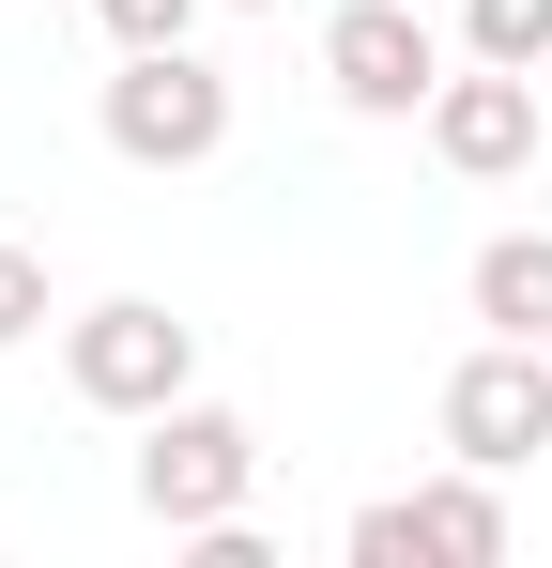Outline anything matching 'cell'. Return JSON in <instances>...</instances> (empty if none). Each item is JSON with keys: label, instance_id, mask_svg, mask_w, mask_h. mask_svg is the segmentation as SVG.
Here are the masks:
<instances>
[{"label": "cell", "instance_id": "obj_11", "mask_svg": "<svg viewBox=\"0 0 552 568\" xmlns=\"http://www.w3.org/2000/svg\"><path fill=\"white\" fill-rule=\"evenodd\" d=\"M0 338H47V262L0 231Z\"/></svg>", "mask_w": 552, "mask_h": 568}, {"label": "cell", "instance_id": "obj_12", "mask_svg": "<svg viewBox=\"0 0 552 568\" xmlns=\"http://www.w3.org/2000/svg\"><path fill=\"white\" fill-rule=\"evenodd\" d=\"M231 16H276V0H231Z\"/></svg>", "mask_w": 552, "mask_h": 568}, {"label": "cell", "instance_id": "obj_9", "mask_svg": "<svg viewBox=\"0 0 552 568\" xmlns=\"http://www.w3.org/2000/svg\"><path fill=\"white\" fill-rule=\"evenodd\" d=\"M460 62H552V0H460Z\"/></svg>", "mask_w": 552, "mask_h": 568}, {"label": "cell", "instance_id": "obj_5", "mask_svg": "<svg viewBox=\"0 0 552 568\" xmlns=\"http://www.w3.org/2000/svg\"><path fill=\"white\" fill-rule=\"evenodd\" d=\"M538 446H552V338H476L446 369V462L522 476Z\"/></svg>", "mask_w": 552, "mask_h": 568}, {"label": "cell", "instance_id": "obj_4", "mask_svg": "<svg viewBox=\"0 0 552 568\" xmlns=\"http://www.w3.org/2000/svg\"><path fill=\"white\" fill-rule=\"evenodd\" d=\"M323 78H338V108L354 123H430V93H446V31H430V0H338L323 16Z\"/></svg>", "mask_w": 552, "mask_h": 568}, {"label": "cell", "instance_id": "obj_6", "mask_svg": "<svg viewBox=\"0 0 552 568\" xmlns=\"http://www.w3.org/2000/svg\"><path fill=\"white\" fill-rule=\"evenodd\" d=\"M415 554H446V568H491V554H507V491H491V462L415 476V491L354 507V568H415Z\"/></svg>", "mask_w": 552, "mask_h": 568}, {"label": "cell", "instance_id": "obj_8", "mask_svg": "<svg viewBox=\"0 0 552 568\" xmlns=\"http://www.w3.org/2000/svg\"><path fill=\"white\" fill-rule=\"evenodd\" d=\"M476 323L491 338H552V231H491L476 246Z\"/></svg>", "mask_w": 552, "mask_h": 568}, {"label": "cell", "instance_id": "obj_10", "mask_svg": "<svg viewBox=\"0 0 552 568\" xmlns=\"http://www.w3.org/2000/svg\"><path fill=\"white\" fill-rule=\"evenodd\" d=\"M92 31H108V62L123 47H200V0H92Z\"/></svg>", "mask_w": 552, "mask_h": 568}, {"label": "cell", "instance_id": "obj_2", "mask_svg": "<svg viewBox=\"0 0 552 568\" xmlns=\"http://www.w3.org/2000/svg\"><path fill=\"white\" fill-rule=\"evenodd\" d=\"M62 384L92 415H170V399H200V323L154 307V292H108V307L62 323Z\"/></svg>", "mask_w": 552, "mask_h": 568}, {"label": "cell", "instance_id": "obj_7", "mask_svg": "<svg viewBox=\"0 0 552 568\" xmlns=\"http://www.w3.org/2000/svg\"><path fill=\"white\" fill-rule=\"evenodd\" d=\"M430 154H446L460 185L538 170V78H522V62H460L446 93H430Z\"/></svg>", "mask_w": 552, "mask_h": 568}, {"label": "cell", "instance_id": "obj_3", "mask_svg": "<svg viewBox=\"0 0 552 568\" xmlns=\"http://www.w3.org/2000/svg\"><path fill=\"white\" fill-rule=\"evenodd\" d=\"M108 154H123V170H215V154H231V78H215L200 47H123Z\"/></svg>", "mask_w": 552, "mask_h": 568}, {"label": "cell", "instance_id": "obj_1", "mask_svg": "<svg viewBox=\"0 0 552 568\" xmlns=\"http://www.w3.org/2000/svg\"><path fill=\"white\" fill-rule=\"evenodd\" d=\"M246 491H262V430H246L231 399H170V415H139V523L215 538V523H246Z\"/></svg>", "mask_w": 552, "mask_h": 568}]
</instances>
